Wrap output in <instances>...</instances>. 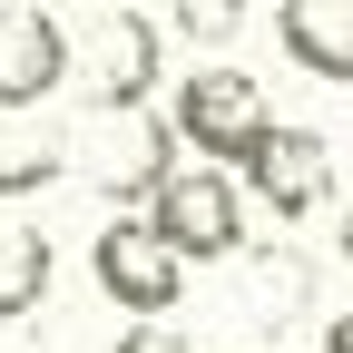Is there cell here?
I'll return each instance as SVG.
<instances>
[{"label": "cell", "mask_w": 353, "mask_h": 353, "mask_svg": "<svg viewBox=\"0 0 353 353\" xmlns=\"http://www.w3.org/2000/svg\"><path fill=\"white\" fill-rule=\"evenodd\" d=\"M59 148H69V176L79 187H99L108 206H128V196H157L167 176H176V118H157V108H99L88 99L69 128H59Z\"/></svg>", "instance_id": "1"}, {"label": "cell", "mask_w": 353, "mask_h": 353, "mask_svg": "<svg viewBox=\"0 0 353 353\" xmlns=\"http://www.w3.org/2000/svg\"><path fill=\"white\" fill-rule=\"evenodd\" d=\"M167 118H176V138H187L206 167H255V148L275 138V118H265V88L245 79V69H226V59H206V69H187L176 79V99H167Z\"/></svg>", "instance_id": "2"}, {"label": "cell", "mask_w": 353, "mask_h": 353, "mask_svg": "<svg viewBox=\"0 0 353 353\" xmlns=\"http://www.w3.org/2000/svg\"><path fill=\"white\" fill-rule=\"evenodd\" d=\"M148 226L187 255V265H236V255H245V176L187 157V167L148 196Z\"/></svg>", "instance_id": "3"}, {"label": "cell", "mask_w": 353, "mask_h": 353, "mask_svg": "<svg viewBox=\"0 0 353 353\" xmlns=\"http://www.w3.org/2000/svg\"><path fill=\"white\" fill-rule=\"evenodd\" d=\"M88 275H99V294L118 314H138V324H167L176 304H187V255H176L148 216H108V226L88 236Z\"/></svg>", "instance_id": "4"}, {"label": "cell", "mask_w": 353, "mask_h": 353, "mask_svg": "<svg viewBox=\"0 0 353 353\" xmlns=\"http://www.w3.org/2000/svg\"><path fill=\"white\" fill-rule=\"evenodd\" d=\"M79 79V30L39 0L0 10V118H39V99H59Z\"/></svg>", "instance_id": "5"}, {"label": "cell", "mask_w": 353, "mask_h": 353, "mask_svg": "<svg viewBox=\"0 0 353 353\" xmlns=\"http://www.w3.org/2000/svg\"><path fill=\"white\" fill-rule=\"evenodd\" d=\"M79 88L99 108H148V88H157V20L128 10V0H99L79 20Z\"/></svg>", "instance_id": "6"}, {"label": "cell", "mask_w": 353, "mask_h": 353, "mask_svg": "<svg viewBox=\"0 0 353 353\" xmlns=\"http://www.w3.org/2000/svg\"><path fill=\"white\" fill-rule=\"evenodd\" d=\"M245 196L275 206V226L324 216V206H334V148L314 138V128H275V138L255 148V167H245Z\"/></svg>", "instance_id": "7"}, {"label": "cell", "mask_w": 353, "mask_h": 353, "mask_svg": "<svg viewBox=\"0 0 353 353\" xmlns=\"http://www.w3.org/2000/svg\"><path fill=\"white\" fill-rule=\"evenodd\" d=\"M275 50L304 79L353 88V0H275Z\"/></svg>", "instance_id": "8"}, {"label": "cell", "mask_w": 353, "mask_h": 353, "mask_svg": "<svg viewBox=\"0 0 353 353\" xmlns=\"http://www.w3.org/2000/svg\"><path fill=\"white\" fill-rule=\"evenodd\" d=\"M294 314H314V265H304L294 245L236 255V324H255V334H285Z\"/></svg>", "instance_id": "9"}, {"label": "cell", "mask_w": 353, "mask_h": 353, "mask_svg": "<svg viewBox=\"0 0 353 353\" xmlns=\"http://www.w3.org/2000/svg\"><path fill=\"white\" fill-rule=\"evenodd\" d=\"M50 275H59V255L39 226H0V324H20L50 304Z\"/></svg>", "instance_id": "10"}, {"label": "cell", "mask_w": 353, "mask_h": 353, "mask_svg": "<svg viewBox=\"0 0 353 353\" xmlns=\"http://www.w3.org/2000/svg\"><path fill=\"white\" fill-rule=\"evenodd\" d=\"M50 176H69V148H59V128H39V118H10V128H0V196H39Z\"/></svg>", "instance_id": "11"}, {"label": "cell", "mask_w": 353, "mask_h": 353, "mask_svg": "<svg viewBox=\"0 0 353 353\" xmlns=\"http://www.w3.org/2000/svg\"><path fill=\"white\" fill-rule=\"evenodd\" d=\"M167 30L187 39V50H226L245 30V0H167Z\"/></svg>", "instance_id": "12"}, {"label": "cell", "mask_w": 353, "mask_h": 353, "mask_svg": "<svg viewBox=\"0 0 353 353\" xmlns=\"http://www.w3.org/2000/svg\"><path fill=\"white\" fill-rule=\"evenodd\" d=\"M108 353H196V343L176 334V324H128V334H118Z\"/></svg>", "instance_id": "13"}, {"label": "cell", "mask_w": 353, "mask_h": 353, "mask_svg": "<svg viewBox=\"0 0 353 353\" xmlns=\"http://www.w3.org/2000/svg\"><path fill=\"white\" fill-rule=\"evenodd\" d=\"M324 353H353V304H343V314H324Z\"/></svg>", "instance_id": "14"}, {"label": "cell", "mask_w": 353, "mask_h": 353, "mask_svg": "<svg viewBox=\"0 0 353 353\" xmlns=\"http://www.w3.org/2000/svg\"><path fill=\"white\" fill-rule=\"evenodd\" d=\"M334 255H343V275H353V206L334 216Z\"/></svg>", "instance_id": "15"}]
</instances>
